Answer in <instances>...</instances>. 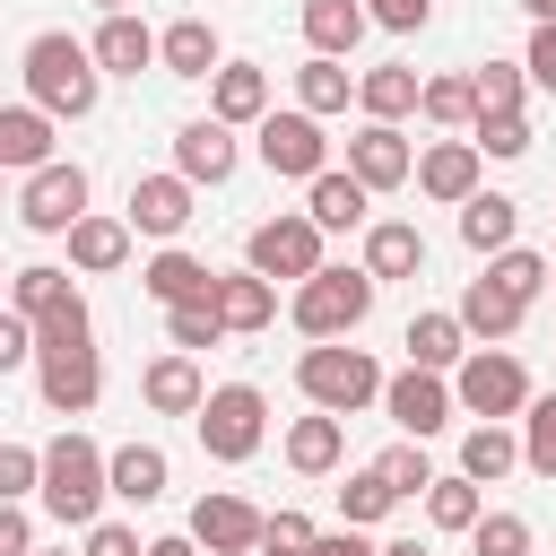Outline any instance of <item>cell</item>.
<instances>
[{"label": "cell", "mask_w": 556, "mask_h": 556, "mask_svg": "<svg viewBox=\"0 0 556 556\" xmlns=\"http://www.w3.org/2000/svg\"><path fill=\"white\" fill-rule=\"evenodd\" d=\"M17 70H26V104H43L52 122H87L96 96H104V70L78 35H35Z\"/></svg>", "instance_id": "obj_1"}, {"label": "cell", "mask_w": 556, "mask_h": 556, "mask_svg": "<svg viewBox=\"0 0 556 556\" xmlns=\"http://www.w3.org/2000/svg\"><path fill=\"white\" fill-rule=\"evenodd\" d=\"M35 391H43V408H61V417H87V408H96V391H104L96 321H78V330H35Z\"/></svg>", "instance_id": "obj_2"}, {"label": "cell", "mask_w": 556, "mask_h": 556, "mask_svg": "<svg viewBox=\"0 0 556 556\" xmlns=\"http://www.w3.org/2000/svg\"><path fill=\"white\" fill-rule=\"evenodd\" d=\"M43 513L61 521V530H87L96 513H104V495H113V478H104V452L87 443V434H61V443H43Z\"/></svg>", "instance_id": "obj_3"}, {"label": "cell", "mask_w": 556, "mask_h": 556, "mask_svg": "<svg viewBox=\"0 0 556 556\" xmlns=\"http://www.w3.org/2000/svg\"><path fill=\"white\" fill-rule=\"evenodd\" d=\"M295 382H304V400L330 408V417H356L365 400H382V365H374L365 348H348V339L304 348V356H295Z\"/></svg>", "instance_id": "obj_4"}, {"label": "cell", "mask_w": 556, "mask_h": 556, "mask_svg": "<svg viewBox=\"0 0 556 556\" xmlns=\"http://www.w3.org/2000/svg\"><path fill=\"white\" fill-rule=\"evenodd\" d=\"M374 269H313L304 287H295V330L304 339H348L365 313H374Z\"/></svg>", "instance_id": "obj_5"}, {"label": "cell", "mask_w": 556, "mask_h": 556, "mask_svg": "<svg viewBox=\"0 0 556 556\" xmlns=\"http://www.w3.org/2000/svg\"><path fill=\"white\" fill-rule=\"evenodd\" d=\"M191 426H200V452H208V460H252L261 434H269V400H261L252 382H217Z\"/></svg>", "instance_id": "obj_6"}, {"label": "cell", "mask_w": 556, "mask_h": 556, "mask_svg": "<svg viewBox=\"0 0 556 556\" xmlns=\"http://www.w3.org/2000/svg\"><path fill=\"white\" fill-rule=\"evenodd\" d=\"M452 400H460L469 417H513V408H530V374H521V356H504V348H469V356L452 365Z\"/></svg>", "instance_id": "obj_7"}, {"label": "cell", "mask_w": 556, "mask_h": 556, "mask_svg": "<svg viewBox=\"0 0 556 556\" xmlns=\"http://www.w3.org/2000/svg\"><path fill=\"white\" fill-rule=\"evenodd\" d=\"M17 217H26L35 235H70V226L87 217V174H78L70 156L35 165V174H26V191H17Z\"/></svg>", "instance_id": "obj_8"}, {"label": "cell", "mask_w": 556, "mask_h": 556, "mask_svg": "<svg viewBox=\"0 0 556 556\" xmlns=\"http://www.w3.org/2000/svg\"><path fill=\"white\" fill-rule=\"evenodd\" d=\"M243 252H252L261 278H295V287H304V278L321 269V226H313V217H261Z\"/></svg>", "instance_id": "obj_9"}, {"label": "cell", "mask_w": 556, "mask_h": 556, "mask_svg": "<svg viewBox=\"0 0 556 556\" xmlns=\"http://www.w3.org/2000/svg\"><path fill=\"white\" fill-rule=\"evenodd\" d=\"M321 156H330V139H321V113H261V165L269 174H295V182H313L321 174Z\"/></svg>", "instance_id": "obj_10"}, {"label": "cell", "mask_w": 556, "mask_h": 556, "mask_svg": "<svg viewBox=\"0 0 556 556\" xmlns=\"http://www.w3.org/2000/svg\"><path fill=\"white\" fill-rule=\"evenodd\" d=\"M382 408H391V426L400 434H443V417H452V382L443 374H426V365H408V374H391L382 382Z\"/></svg>", "instance_id": "obj_11"}, {"label": "cell", "mask_w": 556, "mask_h": 556, "mask_svg": "<svg viewBox=\"0 0 556 556\" xmlns=\"http://www.w3.org/2000/svg\"><path fill=\"white\" fill-rule=\"evenodd\" d=\"M348 174H356L365 191H400V182L417 174V148L400 139V122H365V130L348 139Z\"/></svg>", "instance_id": "obj_12"}, {"label": "cell", "mask_w": 556, "mask_h": 556, "mask_svg": "<svg viewBox=\"0 0 556 556\" xmlns=\"http://www.w3.org/2000/svg\"><path fill=\"white\" fill-rule=\"evenodd\" d=\"M191 539L208 556H261V513L243 495H200L191 504Z\"/></svg>", "instance_id": "obj_13"}, {"label": "cell", "mask_w": 556, "mask_h": 556, "mask_svg": "<svg viewBox=\"0 0 556 556\" xmlns=\"http://www.w3.org/2000/svg\"><path fill=\"white\" fill-rule=\"evenodd\" d=\"M174 174L182 182H226L235 174V122H217V113L208 122H182L174 130Z\"/></svg>", "instance_id": "obj_14"}, {"label": "cell", "mask_w": 556, "mask_h": 556, "mask_svg": "<svg viewBox=\"0 0 556 556\" xmlns=\"http://www.w3.org/2000/svg\"><path fill=\"white\" fill-rule=\"evenodd\" d=\"M182 226H191V182L182 174H139L130 182V235H165L174 243Z\"/></svg>", "instance_id": "obj_15"}, {"label": "cell", "mask_w": 556, "mask_h": 556, "mask_svg": "<svg viewBox=\"0 0 556 556\" xmlns=\"http://www.w3.org/2000/svg\"><path fill=\"white\" fill-rule=\"evenodd\" d=\"M408 182H417L426 200H452V208H460V200L478 191V139H434V148L417 156Z\"/></svg>", "instance_id": "obj_16"}, {"label": "cell", "mask_w": 556, "mask_h": 556, "mask_svg": "<svg viewBox=\"0 0 556 556\" xmlns=\"http://www.w3.org/2000/svg\"><path fill=\"white\" fill-rule=\"evenodd\" d=\"M208 304H217V321H226V330H269V321H278V287H269L261 269H235V278L217 269Z\"/></svg>", "instance_id": "obj_17"}, {"label": "cell", "mask_w": 556, "mask_h": 556, "mask_svg": "<svg viewBox=\"0 0 556 556\" xmlns=\"http://www.w3.org/2000/svg\"><path fill=\"white\" fill-rule=\"evenodd\" d=\"M452 313H460V330H469V339H478V348H486V339H513V330H521V313H530V304H521V295H513V287H504V278H469V295H460V304H452Z\"/></svg>", "instance_id": "obj_18"}, {"label": "cell", "mask_w": 556, "mask_h": 556, "mask_svg": "<svg viewBox=\"0 0 556 556\" xmlns=\"http://www.w3.org/2000/svg\"><path fill=\"white\" fill-rule=\"evenodd\" d=\"M87 295L70 287V269H9V313H26V321H61V313H78Z\"/></svg>", "instance_id": "obj_19"}, {"label": "cell", "mask_w": 556, "mask_h": 556, "mask_svg": "<svg viewBox=\"0 0 556 556\" xmlns=\"http://www.w3.org/2000/svg\"><path fill=\"white\" fill-rule=\"evenodd\" d=\"M139 391H148V408L156 417H200V400H208V382H200V365L174 348V356H156L148 374H139Z\"/></svg>", "instance_id": "obj_20"}, {"label": "cell", "mask_w": 556, "mask_h": 556, "mask_svg": "<svg viewBox=\"0 0 556 556\" xmlns=\"http://www.w3.org/2000/svg\"><path fill=\"white\" fill-rule=\"evenodd\" d=\"M87 52H96V70H113V78H139V70L156 61V35H148L130 9H113V17L96 26V43H87Z\"/></svg>", "instance_id": "obj_21"}, {"label": "cell", "mask_w": 556, "mask_h": 556, "mask_svg": "<svg viewBox=\"0 0 556 556\" xmlns=\"http://www.w3.org/2000/svg\"><path fill=\"white\" fill-rule=\"evenodd\" d=\"M156 61H165V78H217V26L208 17H174L156 35Z\"/></svg>", "instance_id": "obj_22"}, {"label": "cell", "mask_w": 556, "mask_h": 556, "mask_svg": "<svg viewBox=\"0 0 556 556\" xmlns=\"http://www.w3.org/2000/svg\"><path fill=\"white\" fill-rule=\"evenodd\" d=\"M339 452H348V417L313 408V417H295V426H287V460H295L304 478H330V469H339Z\"/></svg>", "instance_id": "obj_23"}, {"label": "cell", "mask_w": 556, "mask_h": 556, "mask_svg": "<svg viewBox=\"0 0 556 556\" xmlns=\"http://www.w3.org/2000/svg\"><path fill=\"white\" fill-rule=\"evenodd\" d=\"M0 165H17V174L52 165V113L43 104H0Z\"/></svg>", "instance_id": "obj_24"}, {"label": "cell", "mask_w": 556, "mask_h": 556, "mask_svg": "<svg viewBox=\"0 0 556 556\" xmlns=\"http://www.w3.org/2000/svg\"><path fill=\"white\" fill-rule=\"evenodd\" d=\"M417 96H426V78H417L408 61H382V70H365V78H356L365 122H400V113H417Z\"/></svg>", "instance_id": "obj_25"}, {"label": "cell", "mask_w": 556, "mask_h": 556, "mask_svg": "<svg viewBox=\"0 0 556 556\" xmlns=\"http://www.w3.org/2000/svg\"><path fill=\"white\" fill-rule=\"evenodd\" d=\"M208 113H217V122H261V113H269V70H252V61H217Z\"/></svg>", "instance_id": "obj_26"}, {"label": "cell", "mask_w": 556, "mask_h": 556, "mask_svg": "<svg viewBox=\"0 0 556 556\" xmlns=\"http://www.w3.org/2000/svg\"><path fill=\"white\" fill-rule=\"evenodd\" d=\"M365 200H374V191H365L356 174H330V165H321V174H313V200H304V217H313L321 235H348V226H365Z\"/></svg>", "instance_id": "obj_27"}, {"label": "cell", "mask_w": 556, "mask_h": 556, "mask_svg": "<svg viewBox=\"0 0 556 556\" xmlns=\"http://www.w3.org/2000/svg\"><path fill=\"white\" fill-rule=\"evenodd\" d=\"M104 478H113V495H122V504H156L174 469H165V452H156V443H122V452H104Z\"/></svg>", "instance_id": "obj_28"}, {"label": "cell", "mask_w": 556, "mask_h": 556, "mask_svg": "<svg viewBox=\"0 0 556 556\" xmlns=\"http://www.w3.org/2000/svg\"><path fill=\"white\" fill-rule=\"evenodd\" d=\"M513 226H521V208L504 191H469L460 200V243L469 252H513Z\"/></svg>", "instance_id": "obj_29"}, {"label": "cell", "mask_w": 556, "mask_h": 556, "mask_svg": "<svg viewBox=\"0 0 556 556\" xmlns=\"http://www.w3.org/2000/svg\"><path fill=\"white\" fill-rule=\"evenodd\" d=\"M365 269H374V278H417V269H426V235H417L408 217H382V226L365 235Z\"/></svg>", "instance_id": "obj_30"}, {"label": "cell", "mask_w": 556, "mask_h": 556, "mask_svg": "<svg viewBox=\"0 0 556 556\" xmlns=\"http://www.w3.org/2000/svg\"><path fill=\"white\" fill-rule=\"evenodd\" d=\"M139 287H148V295H156V304H191V295H208V287H217V269H208V261H191V252H174V243H165V252H156V261H148V269H139Z\"/></svg>", "instance_id": "obj_31"}, {"label": "cell", "mask_w": 556, "mask_h": 556, "mask_svg": "<svg viewBox=\"0 0 556 556\" xmlns=\"http://www.w3.org/2000/svg\"><path fill=\"white\" fill-rule=\"evenodd\" d=\"M469 356V330H460V313H417L408 321V365H426V374H452Z\"/></svg>", "instance_id": "obj_32"}, {"label": "cell", "mask_w": 556, "mask_h": 556, "mask_svg": "<svg viewBox=\"0 0 556 556\" xmlns=\"http://www.w3.org/2000/svg\"><path fill=\"white\" fill-rule=\"evenodd\" d=\"M365 26H374V17H365L356 0H304V43H313V52H330V61H348Z\"/></svg>", "instance_id": "obj_33"}, {"label": "cell", "mask_w": 556, "mask_h": 556, "mask_svg": "<svg viewBox=\"0 0 556 556\" xmlns=\"http://www.w3.org/2000/svg\"><path fill=\"white\" fill-rule=\"evenodd\" d=\"M70 261L96 269V278L122 269V261H130V217H78V226H70Z\"/></svg>", "instance_id": "obj_34"}, {"label": "cell", "mask_w": 556, "mask_h": 556, "mask_svg": "<svg viewBox=\"0 0 556 556\" xmlns=\"http://www.w3.org/2000/svg\"><path fill=\"white\" fill-rule=\"evenodd\" d=\"M460 469H469L478 486H495L504 469H521V434H504V417L469 426V434H460Z\"/></svg>", "instance_id": "obj_35"}, {"label": "cell", "mask_w": 556, "mask_h": 556, "mask_svg": "<svg viewBox=\"0 0 556 556\" xmlns=\"http://www.w3.org/2000/svg\"><path fill=\"white\" fill-rule=\"evenodd\" d=\"M348 96H356V78H348L330 52H313V61L295 70V104H304V113H348Z\"/></svg>", "instance_id": "obj_36"}, {"label": "cell", "mask_w": 556, "mask_h": 556, "mask_svg": "<svg viewBox=\"0 0 556 556\" xmlns=\"http://www.w3.org/2000/svg\"><path fill=\"white\" fill-rule=\"evenodd\" d=\"M165 339H174L182 356H200V348H217V339H226V321H217V304H208V295H191V304H165Z\"/></svg>", "instance_id": "obj_37"}, {"label": "cell", "mask_w": 556, "mask_h": 556, "mask_svg": "<svg viewBox=\"0 0 556 556\" xmlns=\"http://www.w3.org/2000/svg\"><path fill=\"white\" fill-rule=\"evenodd\" d=\"M478 513H486V504H478V478H469V469H460V478H434V486H426V521H434V530H469Z\"/></svg>", "instance_id": "obj_38"}, {"label": "cell", "mask_w": 556, "mask_h": 556, "mask_svg": "<svg viewBox=\"0 0 556 556\" xmlns=\"http://www.w3.org/2000/svg\"><path fill=\"white\" fill-rule=\"evenodd\" d=\"M391 504H400V486H391V478H382V469H374V460H365V469H356V478H348V486H339V513H348V521H356V530H365V521H382V513H391Z\"/></svg>", "instance_id": "obj_39"}, {"label": "cell", "mask_w": 556, "mask_h": 556, "mask_svg": "<svg viewBox=\"0 0 556 556\" xmlns=\"http://www.w3.org/2000/svg\"><path fill=\"white\" fill-rule=\"evenodd\" d=\"M469 87H478V113H521L530 70H521V61H486V70H469Z\"/></svg>", "instance_id": "obj_40"}, {"label": "cell", "mask_w": 556, "mask_h": 556, "mask_svg": "<svg viewBox=\"0 0 556 556\" xmlns=\"http://www.w3.org/2000/svg\"><path fill=\"white\" fill-rule=\"evenodd\" d=\"M417 113H426V122H443V130H460V122H478V87H469V78H426Z\"/></svg>", "instance_id": "obj_41"}, {"label": "cell", "mask_w": 556, "mask_h": 556, "mask_svg": "<svg viewBox=\"0 0 556 556\" xmlns=\"http://www.w3.org/2000/svg\"><path fill=\"white\" fill-rule=\"evenodd\" d=\"M469 556H530V521L521 513H478L469 521Z\"/></svg>", "instance_id": "obj_42"}, {"label": "cell", "mask_w": 556, "mask_h": 556, "mask_svg": "<svg viewBox=\"0 0 556 556\" xmlns=\"http://www.w3.org/2000/svg\"><path fill=\"white\" fill-rule=\"evenodd\" d=\"M313 521L295 513V504H278V513H261V556H313Z\"/></svg>", "instance_id": "obj_43"}, {"label": "cell", "mask_w": 556, "mask_h": 556, "mask_svg": "<svg viewBox=\"0 0 556 556\" xmlns=\"http://www.w3.org/2000/svg\"><path fill=\"white\" fill-rule=\"evenodd\" d=\"M521 460H530L539 478H556V391L530 400V417H521Z\"/></svg>", "instance_id": "obj_44"}, {"label": "cell", "mask_w": 556, "mask_h": 556, "mask_svg": "<svg viewBox=\"0 0 556 556\" xmlns=\"http://www.w3.org/2000/svg\"><path fill=\"white\" fill-rule=\"evenodd\" d=\"M478 156H530V122L521 113H478Z\"/></svg>", "instance_id": "obj_45"}, {"label": "cell", "mask_w": 556, "mask_h": 556, "mask_svg": "<svg viewBox=\"0 0 556 556\" xmlns=\"http://www.w3.org/2000/svg\"><path fill=\"white\" fill-rule=\"evenodd\" d=\"M374 469H382V478H391L400 495H426V486H434V469H426V452H417V434H408V443H391V452H382Z\"/></svg>", "instance_id": "obj_46"}, {"label": "cell", "mask_w": 556, "mask_h": 556, "mask_svg": "<svg viewBox=\"0 0 556 556\" xmlns=\"http://www.w3.org/2000/svg\"><path fill=\"white\" fill-rule=\"evenodd\" d=\"M486 278H504V287L530 304V295L547 287V261H539V252H495V261H486Z\"/></svg>", "instance_id": "obj_47"}, {"label": "cell", "mask_w": 556, "mask_h": 556, "mask_svg": "<svg viewBox=\"0 0 556 556\" xmlns=\"http://www.w3.org/2000/svg\"><path fill=\"white\" fill-rule=\"evenodd\" d=\"M26 486H43V452H26V443H0V504H17Z\"/></svg>", "instance_id": "obj_48"}, {"label": "cell", "mask_w": 556, "mask_h": 556, "mask_svg": "<svg viewBox=\"0 0 556 556\" xmlns=\"http://www.w3.org/2000/svg\"><path fill=\"white\" fill-rule=\"evenodd\" d=\"M17 365H35V321L0 313V374H17Z\"/></svg>", "instance_id": "obj_49"}, {"label": "cell", "mask_w": 556, "mask_h": 556, "mask_svg": "<svg viewBox=\"0 0 556 556\" xmlns=\"http://www.w3.org/2000/svg\"><path fill=\"white\" fill-rule=\"evenodd\" d=\"M365 17H374V26H391V35H417V26L434 17V0H365Z\"/></svg>", "instance_id": "obj_50"}, {"label": "cell", "mask_w": 556, "mask_h": 556, "mask_svg": "<svg viewBox=\"0 0 556 556\" xmlns=\"http://www.w3.org/2000/svg\"><path fill=\"white\" fill-rule=\"evenodd\" d=\"M87 556H148V539L122 521H87Z\"/></svg>", "instance_id": "obj_51"}, {"label": "cell", "mask_w": 556, "mask_h": 556, "mask_svg": "<svg viewBox=\"0 0 556 556\" xmlns=\"http://www.w3.org/2000/svg\"><path fill=\"white\" fill-rule=\"evenodd\" d=\"M521 70H530V87H547V96H556V26H539V35H530Z\"/></svg>", "instance_id": "obj_52"}, {"label": "cell", "mask_w": 556, "mask_h": 556, "mask_svg": "<svg viewBox=\"0 0 556 556\" xmlns=\"http://www.w3.org/2000/svg\"><path fill=\"white\" fill-rule=\"evenodd\" d=\"M0 556H35V530H26L17 504H0Z\"/></svg>", "instance_id": "obj_53"}, {"label": "cell", "mask_w": 556, "mask_h": 556, "mask_svg": "<svg viewBox=\"0 0 556 556\" xmlns=\"http://www.w3.org/2000/svg\"><path fill=\"white\" fill-rule=\"evenodd\" d=\"M313 556H382V547H365V539H356V521H348V530H321V539H313Z\"/></svg>", "instance_id": "obj_54"}, {"label": "cell", "mask_w": 556, "mask_h": 556, "mask_svg": "<svg viewBox=\"0 0 556 556\" xmlns=\"http://www.w3.org/2000/svg\"><path fill=\"white\" fill-rule=\"evenodd\" d=\"M148 556H208V547H200V539L182 530V539H148Z\"/></svg>", "instance_id": "obj_55"}, {"label": "cell", "mask_w": 556, "mask_h": 556, "mask_svg": "<svg viewBox=\"0 0 556 556\" xmlns=\"http://www.w3.org/2000/svg\"><path fill=\"white\" fill-rule=\"evenodd\" d=\"M521 9H530V17H539V26H556V0H521Z\"/></svg>", "instance_id": "obj_56"}, {"label": "cell", "mask_w": 556, "mask_h": 556, "mask_svg": "<svg viewBox=\"0 0 556 556\" xmlns=\"http://www.w3.org/2000/svg\"><path fill=\"white\" fill-rule=\"evenodd\" d=\"M382 556H426V547H417V539H400V547H382Z\"/></svg>", "instance_id": "obj_57"}, {"label": "cell", "mask_w": 556, "mask_h": 556, "mask_svg": "<svg viewBox=\"0 0 556 556\" xmlns=\"http://www.w3.org/2000/svg\"><path fill=\"white\" fill-rule=\"evenodd\" d=\"M96 9H104V17H113V9H122V0H96Z\"/></svg>", "instance_id": "obj_58"}, {"label": "cell", "mask_w": 556, "mask_h": 556, "mask_svg": "<svg viewBox=\"0 0 556 556\" xmlns=\"http://www.w3.org/2000/svg\"><path fill=\"white\" fill-rule=\"evenodd\" d=\"M0 295H9V269H0Z\"/></svg>", "instance_id": "obj_59"}, {"label": "cell", "mask_w": 556, "mask_h": 556, "mask_svg": "<svg viewBox=\"0 0 556 556\" xmlns=\"http://www.w3.org/2000/svg\"><path fill=\"white\" fill-rule=\"evenodd\" d=\"M547 278H556V269H547Z\"/></svg>", "instance_id": "obj_60"}, {"label": "cell", "mask_w": 556, "mask_h": 556, "mask_svg": "<svg viewBox=\"0 0 556 556\" xmlns=\"http://www.w3.org/2000/svg\"><path fill=\"white\" fill-rule=\"evenodd\" d=\"M0 174H9V165H0Z\"/></svg>", "instance_id": "obj_61"}, {"label": "cell", "mask_w": 556, "mask_h": 556, "mask_svg": "<svg viewBox=\"0 0 556 556\" xmlns=\"http://www.w3.org/2000/svg\"><path fill=\"white\" fill-rule=\"evenodd\" d=\"M61 556H70V547H61Z\"/></svg>", "instance_id": "obj_62"}]
</instances>
